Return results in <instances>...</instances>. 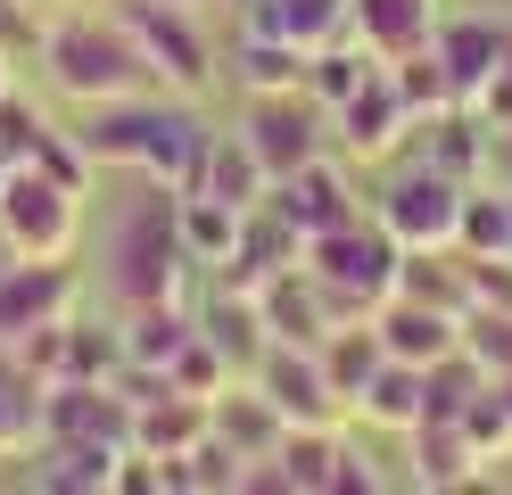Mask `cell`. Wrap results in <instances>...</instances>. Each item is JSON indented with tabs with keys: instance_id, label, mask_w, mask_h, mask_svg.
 Wrapping results in <instances>:
<instances>
[{
	"instance_id": "obj_31",
	"label": "cell",
	"mask_w": 512,
	"mask_h": 495,
	"mask_svg": "<svg viewBox=\"0 0 512 495\" xmlns=\"http://www.w3.org/2000/svg\"><path fill=\"white\" fill-rule=\"evenodd\" d=\"M455 248H463V256H512V190H504V182H471Z\"/></svg>"
},
{
	"instance_id": "obj_37",
	"label": "cell",
	"mask_w": 512,
	"mask_h": 495,
	"mask_svg": "<svg viewBox=\"0 0 512 495\" xmlns=\"http://www.w3.org/2000/svg\"><path fill=\"white\" fill-rule=\"evenodd\" d=\"M50 141V116L34 108V99H0V157H9V165H34V149Z\"/></svg>"
},
{
	"instance_id": "obj_25",
	"label": "cell",
	"mask_w": 512,
	"mask_h": 495,
	"mask_svg": "<svg viewBox=\"0 0 512 495\" xmlns=\"http://www.w3.org/2000/svg\"><path fill=\"white\" fill-rule=\"evenodd\" d=\"M42 380L25 372V363L0 347V462H17V454H34L42 446Z\"/></svg>"
},
{
	"instance_id": "obj_45",
	"label": "cell",
	"mask_w": 512,
	"mask_h": 495,
	"mask_svg": "<svg viewBox=\"0 0 512 495\" xmlns=\"http://www.w3.org/2000/svg\"><path fill=\"white\" fill-rule=\"evenodd\" d=\"M0 182H9V157H0Z\"/></svg>"
},
{
	"instance_id": "obj_20",
	"label": "cell",
	"mask_w": 512,
	"mask_h": 495,
	"mask_svg": "<svg viewBox=\"0 0 512 495\" xmlns=\"http://www.w3.org/2000/svg\"><path fill=\"white\" fill-rule=\"evenodd\" d=\"M438 0H356V42L389 66V58H405V50H430L438 42Z\"/></svg>"
},
{
	"instance_id": "obj_27",
	"label": "cell",
	"mask_w": 512,
	"mask_h": 495,
	"mask_svg": "<svg viewBox=\"0 0 512 495\" xmlns=\"http://www.w3.org/2000/svg\"><path fill=\"white\" fill-rule=\"evenodd\" d=\"M356 421L364 429H397V438H405V429L413 421H422V363H380V372H372V388L356 396Z\"/></svg>"
},
{
	"instance_id": "obj_4",
	"label": "cell",
	"mask_w": 512,
	"mask_h": 495,
	"mask_svg": "<svg viewBox=\"0 0 512 495\" xmlns=\"http://www.w3.org/2000/svg\"><path fill=\"white\" fill-rule=\"evenodd\" d=\"M116 306H174L182 297V273H190V248H182V231H174V190L166 182H149V198L133 215L116 223Z\"/></svg>"
},
{
	"instance_id": "obj_8",
	"label": "cell",
	"mask_w": 512,
	"mask_h": 495,
	"mask_svg": "<svg viewBox=\"0 0 512 495\" xmlns=\"http://www.w3.org/2000/svg\"><path fill=\"white\" fill-rule=\"evenodd\" d=\"M413 132H422V124H413V108H405V91H397L389 66H372V75L331 108V141H339V157H364V165L397 157Z\"/></svg>"
},
{
	"instance_id": "obj_43",
	"label": "cell",
	"mask_w": 512,
	"mask_h": 495,
	"mask_svg": "<svg viewBox=\"0 0 512 495\" xmlns=\"http://www.w3.org/2000/svg\"><path fill=\"white\" fill-rule=\"evenodd\" d=\"M9 264H17V248H9V231H0V281H9Z\"/></svg>"
},
{
	"instance_id": "obj_30",
	"label": "cell",
	"mask_w": 512,
	"mask_h": 495,
	"mask_svg": "<svg viewBox=\"0 0 512 495\" xmlns=\"http://www.w3.org/2000/svg\"><path fill=\"white\" fill-rule=\"evenodd\" d=\"M339 429H290V438H281V487L290 495H331V471H339Z\"/></svg>"
},
{
	"instance_id": "obj_39",
	"label": "cell",
	"mask_w": 512,
	"mask_h": 495,
	"mask_svg": "<svg viewBox=\"0 0 512 495\" xmlns=\"http://www.w3.org/2000/svg\"><path fill=\"white\" fill-rule=\"evenodd\" d=\"M479 124H488V132H512V58L496 66V83L479 91Z\"/></svg>"
},
{
	"instance_id": "obj_29",
	"label": "cell",
	"mask_w": 512,
	"mask_h": 495,
	"mask_svg": "<svg viewBox=\"0 0 512 495\" xmlns=\"http://www.w3.org/2000/svg\"><path fill=\"white\" fill-rule=\"evenodd\" d=\"M430 165L455 182H488V124H479V108L430 116Z\"/></svg>"
},
{
	"instance_id": "obj_40",
	"label": "cell",
	"mask_w": 512,
	"mask_h": 495,
	"mask_svg": "<svg viewBox=\"0 0 512 495\" xmlns=\"http://www.w3.org/2000/svg\"><path fill=\"white\" fill-rule=\"evenodd\" d=\"M0 42H9V50H34L42 42V25L25 17V0H0Z\"/></svg>"
},
{
	"instance_id": "obj_26",
	"label": "cell",
	"mask_w": 512,
	"mask_h": 495,
	"mask_svg": "<svg viewBox=\"0 0 512 495\" xmlns=\"http://www.w3.org/2000/svg\"><path fill=\"white\" fill-rule=\"evenodd\" d=\"M116 330H124V363H157V372H166V363L182 355V339L199 330V314H190L182 297L174 306H124Z\"/></svg>"
},
{
	"instance_id": "obj_1",
	"label": "cell",
	"mask_w": 512,
	"mask_h": 495,
	"mask_svg": "<svg viewBox=\"0 0 512 495\" xmlns=\"http://www.w3.org/2000/svg\"><path fill=\"white\" fill-rule=\"evenodd\" d=\"M207 141L215 132L190 116V108H166V99H100V108L83 116V149L91 165H133L141 182H166V190H190L207 165Z\"/></svg>"
},
{
	"instance_id": "obj_6",
	"label": "cell",
	"mask_w": 512,
	"mask_h": 495,
	"mask_svg": "<svg viewBox=\"0 0 512 495\" xmlns=\"http://www.w3.org/2000/svg\"><path fill=\"white\" fill-rule=\"evenodd\" d=\"M116 17H124V33L141 42V58L157 66V83H166V91L199 99V91L215 83V50H207L199 17H190L182 0H116Z\"/></svg>"
},
{
	"instance_id": "obj_21",
	"label": "cell",
	"mask_w": 512,
	"mask_h": 495,
	"mask_svg": "<svg viewBox=\"0 0 512 495\" xmlns=\"http://www.w3.org/2000/svg\"><path fill=\"white\" fill-rule=\"evenodd\" d=\"M199 190H215L223 207H240V215H256V207L273 198V174H265V157H256V141H248V132H215V141H207Z\"/></svg>"
},
{
	"instance_id": "obj_3",
	"label": "cell",
	"mask_w": 512,
	"mask_h": 495,
	"mask_svg": "<svg viewBox=\"0 0 512 495\" xmlns=\"http://www.w3.org/2000/svg\"><path fill=\"white\" fill-rule=\"evenodd\" d=\"M306 273L323 281L331 330H339V322H372V314H380V306L397 297L405 248H397V231L380 223V215H356V223L323 231V240H306Z\"/></svg>"
},
{
	"instance_id": "obj_16",
	"label": "cell",
	"mask_w": 512,
	"mask_h": 495,
	"mask_svg": "<svg viewBox=\"0 0 512 495\" xmlns=\"http://www.w3.org/2000/svg\"><path fill=\"white\" fill-rule=\"evenodd\" d=\"M215 438L232 446L240 462H273L281 438H290V421H281V405H273L256 380H232V388L215 396Z\"/></svg>"
},
{
	"instance_id": "obj_18",
	"label": "cell",
	"mask_w": 512,
	"mask_h": 495,
	"mask_svg": "<svg viewBox=\"0 0 512 495\" xmlns=\"http://www.w3.org/2000/svg\"><path fill=\"white\" fill-rule=\"evenodd\" d=\"M256 306H265V330L290 347H323L331 339V306H323V281L306 273V264H290V273H273L265 289H256Z\"/></svg>"
},
{
	"instance_id": "obj_9",
	"label": "cell",
	"mask_w": 512,
	"mask_h": 495,
	"mask_svg": "<svg viewBox=\"0 0 512 495\" xmlns=\"http://www.w3.org/2000/svg\"><path fill=\"white\" fill-rule=\"evenodd\" d=\"M248 380L281 405V421H290V429H347V421H356V413H347V396L331 388V372H323V355H314V347L273 339L265 363H256Z\"/></svg>"
},
{
	"instance_id": "obj_11",
	"label": "cell",
	"mask_w": 512,
	"mask_h": 495,
	"mask_svg": "<svg viewBox=\"0 0 512 495\" xmlns=\"http://www.w3.org/2000/svg\"><path fill=\"white\" fill-rule=\"evenodd\" d=\"M75 306H83V273L67 256H17L9 281H0V347L42 330V322H67Z\"/></svg>"
},
{
	"instance_id": "obj_12",
	"label": "cell",
	"mask_w": 512,
	"mask_h": 495,
	"mask_svg": "<svg viewBox=\"0 0 512 495\" xmlns=\"http://www.w3.org/2000/svg\"><path fill=\"white\" fill-rule=\"evenodd\" d=\"M265 207L281 223H298V240H323V231H339V223L364 215V198H356V174H347L339 157H314V165H298V174L273 182Z\"/></svg>"
},
{
	"instance_id": "obj_34",
	"label": "cell",
	"mask_w": 512,
	"mask_h": 495,
	"mask_svg": "<svg viewBox=\"0 0 512 495\" xmlns=\"http://www.w3.org/2000/svg\"><path fill=\"white\" fill-rule=\"evenodd\" d=\"M455 421H463V438L479 446V462H504V454H512V405H504V388H496V380L479 388Z\"/></svg>"
},
{
	"instance_id": "obj_35",
	"label": "cell",
	"mask_w": 512,
	"mask_h": 495,
	"mask_svg": "<svg viewBox=\"0 0 512 495\" xmlns=\"http://www.w3.org/2000/svg\"><path fill=\"white\" fill-rule=\"evenodd\" d=\"M182 487H199V495H223V487H232V495H240V487H248V462L207 429V438L182 454Z\"/></svg>"
},
{
	"instance_id": "obj_42",
	"label": "cell",
	"mask_w": 512,
	"mask_h": 495,
	"mask_svg": "<svg viewBox=\"0 0 512 495\" xmlns=\"http://www.w3.org/2000/svg\"><path fill=\"white\" fill-rule=\"evenodd\" d=\"M9 58H17V50H9V42H0V99H9V91H17V66H9Z\"/></svg>"
},
{
	"instance_id": "obj_32",
	"label": "cell",
	"mask_w": 512,
	"mask_h": 495,
	"mask_svg": "<svg viewBox=\"0 0 512 495\" xmlns=\"http://www.w3.org/2000/svg\"><path fill=\"white\" fill-rule=\"evenodd\" d=\"M389 75H397V91H405L413 124H430V116H446V108H455V83H446V58H438V42H430V50H405V58H389Z\"/></svg>"
},
{
	"instance_id": "obj_41",
	"label": "cell",
	"mask_w": 512,
	"mask_h": 495,
	"mask_svg": "<svg viewBox=\"0 0 512 495\" xmlns=\"http://www.w3.org/2000/svg\"><path fill=\"white\" fill-rule=\"evenodd\" d=\"M488 182L512 190V132H488Z\"/></svg>"
},
{
	"instance_id": "obj_10",
	"label": "cell",
	"mask_w": 512,
	"mask_h": 495,
	"mask_svg": "<svg viewBox=\"0 0 512 495\" xmlns=\"http://www.w3.org/2000/svg\"><path fill=\"white\" fill-rule=\"evenodd\" d=\"M240 132L256 141V157H265V174H273V182H281V174H298V165H314V157H331V116L314 108L306 91H273V99H256Z\"/></svg>"
},
{
	"instance_id": "obj_19",
	"label": "cell",
	"mask_w": 512,
	"mask_h": 495,
	"mask_svg": "<svg viewBox=\"0 0 512 495\" xmlns=\"http://www.w3.org/2000/svg\"><path fill=\"white\" fill-rule=\"evenodd\" d=\"M405 454H413V487H438V495L488 479V462H479V446L463 438V421H413Z\"/></svg>"
},
{
	"instance_id": "obj_7",
	"label": "cell",
	"mask_w": 512,
	"mask_h": 495,
	"mask_svg": "<svg viewBox=\"0 0 512 495\" xmlns=\"http://www.w3.org/2000/svg\"><path fill=\"white\" fill-rule=\"evenodd\" d=\"M463 198H471V182L438 174V165L422 157V165H405V174L372 198V215L397 231V248H455V231H463Z\"/></svg>"
},
{
	"instance_id": "obj_24",
	"label": "cell",
	"mask_w": 512,
	"mask_h": 495,
	"mask_svg": "<svg viewBox=\"0 0 512 495\" xmlns=\"http://www.w3.org/2000/svg\"><path fill=\"white\" fill-rule=\"evenodd\" d=\"M306 58L298 42H281V33H240V50H232V83L248 99H273V91H306Z\"/></svg>"
},
{
	"instance_id": "obj_15",
	"label": "cell",
	"mask_w": 512,
	"mask_h": 495,
	"mask_svg": "<svg viewBox=\"0 0 512 495\" xmlns=\"http://www.w3.org/2000/svg\"><path fill=\"white\" fill-rule=\"evenodd\" d=\"M116 462H124V446H108V438H42L34 446V487H50V495H116Z\"/></svg>"
},
{
	"instance_id": "obj_38",
	"label": "cell",
	"mask_w": 512,
	"mask_h": 495,
	"mask_svg": "<svg viewBox=\"0 0 512 495\" xmlns=\"http://www.w3.org/2000/svg\"><path fill=\"white\" fill-rule=\"evenodd\" d=\"M331 495H380V471L356 454V446H339V471H331Z\"/></svg>"
},
{
	"instance_id": "obj_23",
	"label": "cell",
	"mask_w": 512,
	"mask_h": 495,
	"mask_svg": "<svg viewBox=\"0 0 512 495\" xmlns=\"http://www.w3.org/2000/svg\"><path fill=\"white\" fill-rule=\"evenodd\" d=\"M199 330H207V339H215L223 355H232V372H240V380H248L256 363H265V347H273V330H265V306H256L248 289H223V281H215V297H207Z\"/></svg>"
},
{
	"instance_id": "obj_33",
	"label": "cell",
	"mask_w": 512,
	"mask_h": 495,
	"mask_svg": "<svg viewBox=\"0 0 512 495\" xmlns=\"http://www.w3.org/2000/svg\"><path fill=\"white\" fill-rule=\"evenodd\" d=\"M166 380H174L182 396H207V405H215V396L232 388L240 372H232V355H223V347L207 339V330H190V339H182V355L166 363Z\"/></svg>"
},
{
	"instance_id": "obj_36",
	"label": "cell",
	"mask_w": 512,
	"mask_h": 495,
	"mask_svg": "<svg viewBox=\"0 0 512 495\" xmlns=\"http://www.w3.org/2000/svg\"><path fill=\"white\" fill-rule=\"evenodd\" d=\"M463 347L488 363V380L512 372V306H471V314H463Z\"/></svg>"
},
{
	"instance_id": "obj_28",
	"label": "cell",
	"mask_w": 512,
	"mask_h": 495,
	"mask_svg": "<svg viewBox=\"0 0 512 495\" xmlns=\"http://www.w3.org/2000/svg\"><path fill=\"white\" fill-rule=\"evenodd\" d=\"M314 355H323L331 388L347 396V413H356V396L372 388V372H380V363H389V347H380V330H372V322H339V330H331V339L314 347Z\"/></svg>"
},
{
	"instance_id": "obj_44",
	"label": "cell",
	"mask_w": 512,
	"mask_h": 495,
	"mask_svg": "<svg viewBox=\"0 0 512 495\" xmlns=\"http://www.w3.org/2000/svg\"><path fill=\"white\" fill-rule=\"evenodd\" d=\"M496 388H504V405H512V372H496Z\"/></svg>"
},
{
	"instance_id": "obj_22",
	"label": "cell",
	"mask_w": 512,
	"mask_h": 495,
	"mask_svg": "<svg viewBox=\"0 0 512 495\" xmlns=\"http://www.w3.org/2000/svg\"><path fill=\"white\" fill-rule=\"evenodd\" d=\"M240 207H223L215 190H174V231H182V248H190V264H207V273H223L232 264V248H240Z\"/></svg>"
},
{
	"instance_id": "obj_17",
	"label": "cell",
	"mask_w": 512,
	"mask_h": 495,
	"mask_svg": "<svg viewBox=\"0 0 512 495\" xmlns=\"http://www.w3.org/2000/svg\"><path fill=\"white\" fill-rule=\"evenodd\" d=\"M215 429V405L207 396H182V388H166V396H149V405H133V454H157V462H182L190 446H199Z\"/></svg>"
},
{
	"instance_id": "obj_2",
	"label": "cell",
	"mask_w": 512,
	"mask_h": 495,
	"mask_svg": "<svg viewBox=\"0 0 512 495\" xmlns=\"http://www.w3.org/2000/svg\"><path fill=\"white\" fill-rule=\"evenodd\" d=\"M34 58H42L50 91H58V99H75V108H100V99H133V91H149V83H157V66L141 58V42L124 33V17H116V9H108V17H91V9L50 17V25H42V42H34Z\"/></svg>"
},
{
	"instance_id": "obj_5",
	"label": "cell",
	"mask_w": 512,
	"mask_h": 495,
	"mask_svg": "<svg viewBox=\"0 0 512 495\" xmlns=\"http://www.w3.org/2000/svg\"><path fill=\"white\" fill-rule=\"evenodd\" d=\"M0 231H9L17 256H75L83 240V190H67L42 165H9L0 182Z\"/></svg>"
},
{
	"instance_id": "obj_13",
	"label": "cell",
	"mask_w": 512,
	"mask_h": 495,
	"mask_svg": "<svg viewBox=\"0 0 512 495\" xmlns=\"http://www.w3.org/2000/svg\"><path fill=\"white\" fill-rule=\"evenodd\" d=\"M438 58H446V83H455V108H479V91H488L496 66L512 58V25H496V17H446L438 25Z\"/></svg>"
},
{
	"instance_id": "obj_14",
	"label": "cell",
	"mask_w": 512,
	"mask_h": 495,
	"mask_svg": "<svg viewBox=\"0 0 512 495\" xmlns=\"http://www.w3.org/2000/svg\"><path fill=\"white\" fill-rule=\"evenodd\" d=\"M372 330H380V347H389L397 363H430L438 355H455L463 347V314H446V306H422V297H389V306L372 314Z\"/></svg>"
}]
</instances>
